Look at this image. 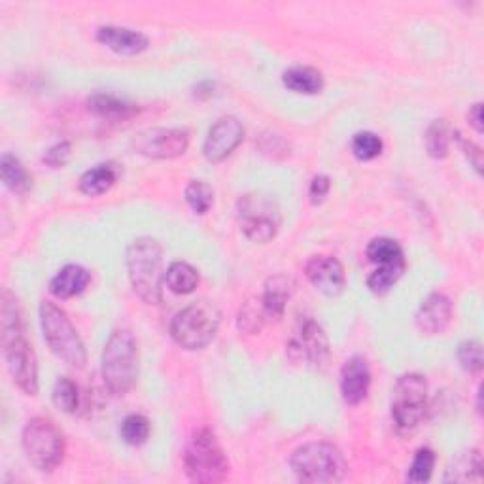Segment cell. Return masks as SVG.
Segmentation results:
<instances>
[{"mask_svg": "<svg viewBox=\"0 0 484 484\" xmlns=\"http://www.w3.org/2000/svg\"><path fill=\"white\" fill-rule=\"evenodd\" d=\"M0 346L14 385L25 396L38 394V366L25 329L15 297L5 290L0 297Z\"/></svg>", "mask_w": 484, "mask_h": 484, "instance_id": "1", "label": "cell"}, {"mask_svg": "<svg viewBox=\"0 0 484 484\" xmlns=\"http://www.w3.org/2000/svg\"><path fill=\"white\" fill-rule=\"evenodd\" d=\"M127 271L135 293L146 304H160L163 301V248L151 237H140L127 246Z\"/></svg>", "mask_w": 484, "mask_h": 484, "instance_id": "2", "label": "cell"}, {"mask_svg": "<svg viewBox=\"0 0 484 484\" xmlns=\"http://www.w3.org/2000/svg\"><path fill=\"white\" fill-rule=\"evenodd\" d=\"M100 373L112 396L129 394L139 376V348L131 331L116 329L108 337L103 360H100Z\"/></svg>", "mask_w": 484, "mask_h": 484, "instance_id": "3", "label": "cell"}, {"mask_svg": "<svg viewBox=\"0 0 484 484\" xmlns=\"http://www.w3.org/2000/svg\"><path fill=\"white\" fill-rule=\"evenodd\" d=\"M290 468L299 480L311 484L341 482L348 475V464L343 452L331 443L314 441L293 450Z\"/></svg>", "mask_w": 484, "mask_h": 484, "instance_id": "4", "label": "cell"}, {"mask_svg": "<svg viewBox=\"0 0 484 484\" xmlns=\"http://www.w3.org/2000/svg\"><path fill=\"white\" fill-rule=\"evenodd\" d=\"M221 311L212 301H195L170 322V337L184 350L207 348L218 335Z\"/></svg>", "mask_w": 484, "mask_h": 484, "instance_id": "5", "label": "cell"}, {"mask_svg": "<svg viewBox=\"0 0 484 484\" xmlns=\"http://www.w3.org/2000/svg\"><path fill=\"white\" fill-rule=\"evenodd\" d=\"M40 325L44 331V341L47 343L61 362L74 369H84L88 364V352L78 331L72 325L70 318L63 309L52 301L40 303Z\"/></svg>", "mask_w": 484, "mask_h": 484, "instance_id": "6", "label": "cell"}, {"mask_svg": "<svg viewBox=\"0 0 484 484\" xmlns=\"http://www.w3.org/2000/svg\"><path fill=\"white\" fill-rule=\"evenodd\" d=\"M184 468L190 480L201 484L221 482L229 475V460L212 429L199 427L193 431L186 445Z\"/></svg>", "mask_w": 484, "mask_h": 484, "instance_id": "7", "label": "cell"}, {"mask_svg": "<svg viewBox=\"0 0 484 484\" xmlns=\"http://www.w3.org/2000/svg\"><path fill=\"white\" fill-rule=\"evenodd\" d=\"M21 445L27 460L40 473H54L65 460V438L61 429L47 418H33L23 427Z\"/></svg>", "mask_w": 484, "mask_h": 484, "instance_id": "8", "label": "cell"}, {"mask_svg": "<svg viewBox=\"0 0 484 484\" xmlns=\"http://www.w3.org/2000/svg\"><path fill=\"white\" fill-rule=\"evenodd\" d=\"M427 411V382L418 373L397 378L392 392V420L399 431L417 429Z\"/></svg>", "mask_w": 484, "mask_h": 484, "instance_id": "9", "label": "cell"}, {"mask_svg": "<svg viewBox=\"0 0 484 484\" xmlns=\"http://www.w3.org/2000/svg\"><path fill=\"white\" fill-rule=\"evenodd\" d=\"M237 218L241 232L252 242L265 244L273 241L280 227V212L276 202L265 195L248 193L239 199Z\"/></svg>", "mask_w": 484, "mask_h": 484, "instance_id": "10", "label": "cell"}, {"mask_svg": "<svg viewBox=\"0 0 484 484\" xmlns=\"http://www.w3.org/2000/svg\"><path fill=\"white\" fill-rule=\"evenodd\" d=\"M135 154L149 160H174L186 154L190 148V133L176 127H154L137 133L131 139Z\"/></svg>", "mask_w": 484, "mask_h": 484, "instance_id": "11", "label": "cell"}, {"mask_svg": "<svg viewBox=\"0 0 484 484\" xmlns=\"http://www.w3.org/2000/svg\"><path fill=\"white\" fill-rule=\"evenodd\" d=\"M244 140V125L235 116H223L212 127L202 144V156L211 163L227 160Z\"/></svg>", "mask_w": 484, "mask_h": 484, "instance_id": "12", "label": "cell"}, {"mask_svg": "<svg viewBox=\"0 0 484 484\" xmlns=\"http://www.w3.org/2000/svg\"><path fill=\"white\" fill-rule=\"evenodd\" d=\"M304 274L311 280V284L327 297H337L346 288L345 267L331 256L311 258L304 265Z\"/></svg>", "mask_w": 484, "mask_h": 484, "instance_id": "13", "label": "cell"}, {"mask_svg": "<svg viewBox=\"0 0 484 484\" xmlns=\"http://www.w3.org/2000/svg\"><path fill=\"white\" fill-rule=\"evenodd\" d=\"M417 327L424 335H441L452 322V303L445 293H429L418 307Z\"/></svg>", "mask_w": 484, "mask_h": 484, "instance_id": "14", "label": "cell"}, {"mask_svg": "<svg viewBox=\"0 0 484 484\" xmlns=\"http://www.w3.org/2000/svg\"><path fill=\"white\" fill-rule=\"evenodd\" d=\"M371 386V371L362 355H352L341 369V394L348 405L362 403Z\"/></svg>", "mask_w": 484, "mask_h": 484, "instance_id": "15", "label": "cell"}, {"mask_svg": "<svg viewBox=\"0 0 484 484\" xmlns=\"http://www.w3.org/2000/svg\"><path fill=\"white\" fill-rule=\"evenodd\" d=\"M97 42L107 46L118 56L133 57L144 54L149 47V40L146 35L125 29V27H114V25H107V27H100L97 31Z\"/></svg>", "mask_w": 484, "mask_h": 484, "instance_id": "16", "label": "cell"}, {"mask_svg": "<svg viewBox=\"0 0 484 484\" xmlns=\"http://www.w3.org/2000/svg\"><path fill=\"white\" fill-rule=\"evenodd\" d=\"M299 354L314 367H324L329 358V341L325 331L314 320L304 322L299 339Z\"/></svg>", "mask_w": 484, "mask_h": 484, "instance_id": "17", "label": "cell"}, {"mask_svg": "<svg viewBox=\"0 0 484 484\" xmlns=\"http://www.w3.org/2000/svg\"><path fill=\"white\" fill-rule=\"evenodd\" d=\"M293 293V280L286 274H274L267 278L263 295L260 297L269 320H280L284 316L286 304Z\"/></svg>", "mask_w": 484, "mask_h": 484, "instance_id": "18", "label": "cell"}, {"mask_svg": "<svg viewBox=\"0 0 484 484\" xmlns=\"http://www.w3.org/2000/svg\"><path fill=\"white\" fill-rule=\"evenodd\" d=\"M91 283V274L82 265H65L49 283V292L57 299H72L86 292Z\"/></svg>", "mask_w": 484, "mask_h": 484, "instance_id": "19", "label": "cell"}, {"mask_svg": "<svg viewBox=\"0 0 484 484\" xmlns=\"http://www.w3.org/2000/svg\"><path fill=\"white\" fill-rule=\"evenodd\" d=\"M482 454L477 448L458 452L445 473V482H482Z\"/></svg>", "mask_w": 484, "mask_h": 484, "instance_id": "20", "label": "cell"}, {"mask_svg": "<svg viewBox=\"0 0 484 484\" xmlns=\"http://www.w3.org/2000/svg\"><path fill=\"white\" fill-rule=\"evenodd\" d=\"M88 108L91 114L103 118V119H110V121H119V119H127L131 118L139 112V108L131 103H127V100L110 95V93H95L88 98Z\"/></svg>", "mask_w": 484, "mask_h": 484, "instance_id": "21", "label": "cell"}, {"mask_svg": "<svg viewBox=\"0 0 484 484\" xmlns=\"http://www.w3.org/2000/svg\"><path fill=\"white\" fill-rule=\"evenodd\" d=\"M283 84L299 95H318L324 89V76L313 67H292L283 74Z\"/></svg>", "mask_w": 484, "mask_h": 484, "instance_id": "22", "label": "cell"}, {"mask_svg": "<svg viewBox=\"0 0 484 484\" xmlns=\"http://www.w3.org/2000/svg\"><path fill=\"white\" fill-rule=\"evenodd\" d=\"M116 182H118V169L112 163H103L86 170L80 178L78 188L82 193L89 197H98L110 191Z\"/></svg>", "mask_w": 484, "mask_h": 484, "instance_id": "23", "label": "cell"}, {"mask_svg": "<svg viewBox=\"0 0 484 484\" xmlns=\"http://www.w3.org/2000/svg\"><path fill=\"white\" fill-rule=\"evenodd\" d=\"M0 178H3L5 186L17 195L29 193L33 188L31 174L27 172V169L23 167V163L12 154H5L3 160H0Z\"/></svg>", "mask_w": 484, "mask_h": 484, "instance_id": "24", "label": "cell"}, {"mask_svg": "<svg viewBox=\"0 0 484 484\" xmlns=\"http://www.w3.org/2000/svg\"><path fill=\"white\" fill-rule=\"evenodd\" d=\"M165 283L172 293L188 295L199 286V273L186 262H174L165 273Z\"/></svg>", "mask_w": 484, "mask_h": 484, "instance_id": "25", "label": "cell"}, {"mask_svg": "<svg viewBox=\"0 0 484 484\" xmlns=\"http://www.w3.org/2000/svg\"><path fill=\"white\" fill-rule=\"evenodd\" d=\"M405 269H407V262L380 265L378 269H375L369 274V278H367V288L373 293H376V295L388 293L399 283V278L403 276Z\"/></svg>", "mask_w": 484, "mask_h": 484, "instance_id": "26", "label": "cell"}, {"mask_svg": "<svg viewBox=\"0 0 484 484\" xmlns=\"http://www.w3.org/2000/svg\"><path fill=\"white\" fill-rule=\"evenodd\" d=\"M267 322H271V320L263 309L262 299H258V297L246 301L239 311L237 324H239V329L244 331V334H250V335L260 334Z\"/></svg>", "mask_w": 484, "mask_h": 484, "instance_id": "27", "label": "cell"}, {"mask_svg": "<svg viewBox=\"0 0 484 484\" xmlns=\"http://www.w3.org/2000/svg\"><path fill=\"white\" fill-rule=\"evenodd\" d=\"M367 258L369 262L373 263H378V265H386V263H401L405 262V253H403V248L399 246L397 241L394 239H388V237H378V239H373L369 244H367Z\"/></svg>", "mask_w": 484, "mask_h": 484, "instance_id": "28", "label": "cell"}, {"mask_svg": "<svg viewBox=\"0 0 484 484\" xmlns=\"http://www.w3.org/2000/svg\"><path fill=\"white\" fill-rule=\"evenodd\" d=\"M450 129L445 119L431 121L426 131V149L433 160H445L450 149Z\"/></svg>", "mask_w": 484, "mask_h": 484, "instance_id": "29", "label": "cell"}, {"mask_svg": "<svg viewBox=\"0 0 484 484\" xmlns=\"http://www.w3.org/2000/svg\"><path fill=\"white\" fill-rule=\"evenodd\" d=\"M52 397H54V403L59 411H63L67 415H74L76 411H78L80 392H78V386H76V382L70 380L68 376L57 378Z\"/></svg>", "mask_w": 484, "mask_h": 484, "instance_id": "30", "label": "cell"}, {"mask_svg": "<svg viewBox=\"0 0 484 484\" xmlns=\"http://www.w3.org/2000/svg\"><path fill=\"white\" fill-rule=\"evenodd\" d=\"M186 202L195 214H207L214 205V190L211 184L191 180L184 191Z\"/></svg>", "mask_w": 484, "mask_h": 484, "instance_id": "31", "label": "cell"}, {"mask_svg": "<svg viewBox=\"0 0 484 484\" xmlns=\"http://www.w3.org/2000/svg\"><path fill=\"white\" fill-rule=\"evenodd\" d=\"M149 431H151V426L144 415H129L121 422V427H119L121 439L131 447L144 445L149 439Z\"/></svg>", "mask_w": 484, "mask_h": 484, "instance_id": "32", "label": "cell"}, {"mask_svg": "<svg viewBox=\"0 0 484 484\" xmlns=\"http://www.w3.org/2000/svg\"><path fill=\"white\" fill-rule=\"evenodd\" d=\"M350 148H352V154L355 160L373 161L382 154V148H385V144H382L378 135L371 131H362V133L354 135Z\"/></svg>", "mask_w": 484, "mask_h": 484, "instance_id": "33", "label": "cell"}, {"mask_svg": "<svg viewBox=\"0 0 484 484\" xmlns=\"http://www.w3.org/2000/svg\"><path fill=\"white\" fill-rule=\"evenodd\" d=\"M433 468H436V452L427 447H422L417 450L413 458L409 473H407V480L415 482V484L427 482L433 475Z\"/></svg>", "mask_w": 484, "mask_h": 484, "instance_id": "34", "label": "cell"}, {"mask_svg": "<svg viewBox=\"0 0 484 484\" xmlns=\"http://www.w3.org/2000/svg\"><path fill=\"white\" fill-rule=\"evenodd\" d=\"M458 362H460L464 371H468L471 375L480 373L482 371V364H484L480 341L469 339V341L460 343V346H458Z\"/></svg>", "mask_w": 484, "mask_h": 484, "instance_id": "35", "label": "cell"}, {"mask_svg": "<svg viewBox=\"0 0 484 484\" xmlns=\"http://www.w3.org/2000/svg\"><path fill=\"white\" fill-rule=\"evenodd\" d=\"M260 149H262L263 156H267L271 160H283V158L290 156V144L283 137L274 135V133L262 137Z\"/></svg>", "mask_w": 484, "mask_h": 484, "instance_id": "36", "label": "cell"}, {"mask_svg": "<svg viewBox=\"0 0 484 484\" xmlns=\"http://www.w3.org/2000/svg\"><path fill=\"white\" fill-rule=\"evenodd\" d=\"M70 156H72V146H70V142L63 140V142L54 144L52 148H47L42 161L46 165L52 167V169H61V167H65L68 163Z\"/></svg>", "mask_w": 484, "mask_h": 484, "instance_id": "37", "label": "cell"}, {"mask_svg": "<svg viewBox=\"0 0 484 484\" xmlns=\"http://www.w3.org/2000/svg\"><path fill=\"white\" fill-rule=\"evenodd\" d=\"M452 137H454V140L458 142V146L462 148L464 156L468 158V161L471 163V167L477 170V174H480V172H482V149H480L479 146H475L471 140L464 139V137H462L460 133H458V131H454Z\"/></svg>", "mask_w": 484, "mask_h": 484, "instance_id": "38", "label": "cell"}, {"mask_svg": "<svg viewBox=\"0 0 484 484\" xmlns=\"http://www.w3.org/2000/svg\"><path fill=\"white\" fill-rule=\"evenodd\" d=\"M329 190H331L329 176H325V174L314 176L313 182H311V190H309L313 205H320V202H324L325 197L329 195Z\"/></svg>", "mask_w": 484, "mask_h": 484, "instance_id": "39", "label": "cell"}, {"mask_svg": "<svg viewBox=\"0 0 484 484\" xmlns=\"http://www.w3.org/2000/svg\"><path fill=\"white\" fill-rule=\"evenodd\" d=\"M468 119H469V125L473 127L477 133H482V105L480 103H477V105H473L469 108Z\"/></svg>", "mask_w": 484, "mask_h": 484, "instance_id": "40", "label": "cell"}]
</instances>
